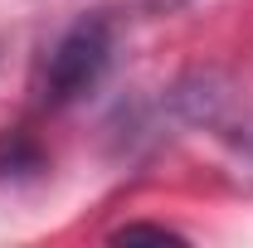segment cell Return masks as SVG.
Returning a JSON list of instances; mask_svg holds the SVG:
<instances>
[{
	"label": "cell",
	"instance_id": "cell-2",
	"mask_svg": "<svg viewBox=\"0 0 253 248\" xmlns=\"http://www.w3.org/2000/svg\"><path fill=\"white\" fill-rule=\"evenodd\" d=\"M117 239H126V244H131V239H161V244H166V239H180V234L166 229V224H126V229H117Z\"/></svg>",
	"mask_w": 253,
	"mask_h": 248
},
{
	"label": "cell",
	"instance_id": "cell-1",
	"mask_svg": "<svg viewBox=\"0 0 253 248\" xmlns=\"http://www.w3.org/2000/svg\"><path fill=\"white\" fill-rule=\"evenodd\" d=\"M107 30L102 25H78L73 34H63V44L49 54V68H44V97L49 102H68V97L88 93L102 68H107Z\"/></svg>",
	"mask_w": 253,
	"mask_h": 248
}]
</instances>
